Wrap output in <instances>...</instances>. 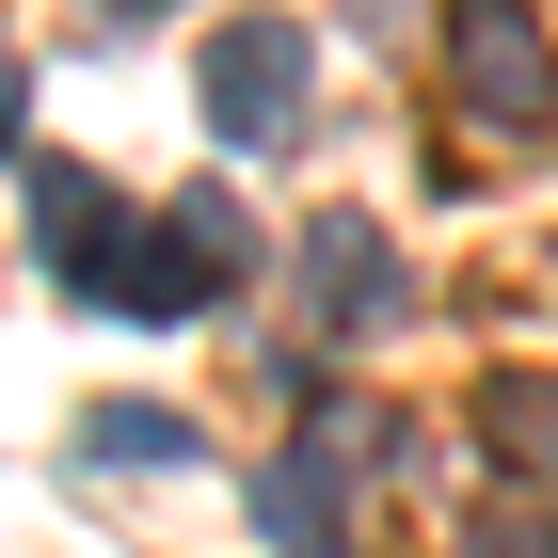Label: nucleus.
Masks as SVG:
<instances>
[{
	"label": "nucleus",
	"instance_id": "f257e3e1",
	"mask_svg": "<svg viewBox=\"0 0 558 558\" xmlns=\"http://www.w3.org/2000/svg\"><path fill=\"white\" fill-rule=\"evenodd\" d=\"M288 112H303V33H288V16L208 33V129L223 144H288Z\"/></svg>",
	"mask_w": 558,
	"mask_h": 558
},
{
	"label": "nucleus",
	"instance_id": "f03ea898",
	"mask_svg": "<svg viewBox=\"0 0 558 558\" xmlns=\"http://www.w3.org/2000/svg\"><path fill=\"white\" fill-rule=\"evenodd\" d=\"M447 81H463V112H495V129H526V112H543V33H526L511 0H463V16H447Z\"/></svg>",
	"mask_w": 558,
	"mask_h": 558
},
{
	"label": "nucleus",
	"instance_id": "7ed1b4c3",
	"mask_svg": "<svg viewBox=\"0 0 558 558\" xmlns=\"http://www.w3.org/2000/svg\"><path fill=\"white\" fill-rule=\"evenodd\" d=\"M33 256H48V288H96V303L129 271V223H112V192L81 160H33Z\"/></svg>",
	"mask_w": 558,
	"mask_h": 558
},
{
	"label": "nucleus",
	"instance_id": "20e7f679",
	"mask_svg": "<svg viewBox=\"0 0 558 558\" xmlns=\"http://www.w3.org/2000/svg\"><path fill=\"white\" fill-rule=\"evenodd\" d=\"M303 303H319V319H336V336H367V319H384V240H367V223H319V240H303Z\"/></svg>",
	"mask_w": 558,
	"mask_h": 558
},
{
	"label": "nucleus",
	"instance_id": "39448f33",
	"mask_svg": "<svg viewBox=\"0 0 558 558\" xmlns=\"http://www.w3.org/2000/svg\"><path fill=\"white\" fill-rule=\"evenodd\" d=\"M478 430H495L526 478H558V384L543 367H495V384H478Z\"/></svg>",
	"mask_w": 558,
	"mask_h": 558
},
{
	"label": "nucleus",
	"instance_id": "423d86ee",
	"mask_svg": "<svg viewBox=\"0 0 558 558\" xmlns=\"http://www.w3.org/2000/svg\"><path fill=\"white\" fill-rule=\"evenodd\" d=\"M256 495H271V526H288L303 558H336V478H319V463H271Z\"/></svg>",
	"mask_w": 558,
	"mask_h": 558
},
{
	"label": "nucleus",
	"instance_id": "0eeeda50",
	"mask_svg": "<svg viewBox=\"0 0 558 558\" xmlns=\"http://www.w3.org/2000/svg\"><path fill=\"white\" fill-rule=\"evenodd\" d=\"M96 447H112V463H175L192 430H175V415H144V399H112V415H96Z\"/></svg>",
	"mask_w": 558,
	"mask_h": 558
},
{
	"label": "nucleus",
	"instance_id": "6e6552de",
	"mask_svg": "<svg viewBox=\"0 0 558 558\" xmlns=\"http://www.w3.org/2000/svg\"><path fill=\"white\" fill-rule=\"evenodd\" d=\"M463 558H558V526H543V511H478V543H463Z\"/></svg>",
	"mask_w": 558,
	"mask_h": 558
}]
</instances>
